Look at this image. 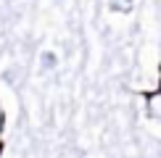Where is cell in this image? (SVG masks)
<instances>
[{
    "mask_svg": "<svg viewBox=\"0 0 161 158\" xmlns=\"http://www.w3.org/2000/svg\"><path fill=\"white\" fill-rule=\"evenodd\" d=\"M42 66L45 69H53V66H56V55H53V53H42Z\"/></svg>",
    "mask_w": 161,
    "mask_h": 158,
    "instance_id": "2",
    "label": "cell"
},
{
    "mask_svg": "<svg viewBox=\"0 0 161 158\" xmlns=\"http://www.w3.org/2000/svg\"><path fill=\"white\" fill-rule=\"evenodd\" d=\"M151 113H153V116H161V92L151 100Z\"/></svg>",
    "mask_w": 161,
    "mask_h": 158,
    "instance_id": "1",
    "label": "cell"
}]
</instances>
